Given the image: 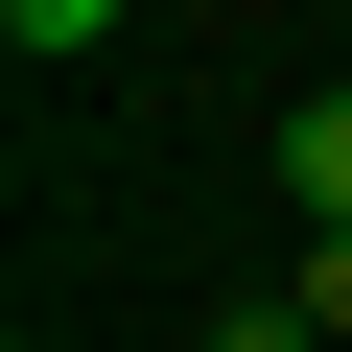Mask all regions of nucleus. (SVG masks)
<instances>
[{
  "label": "nucleus",
  "mask_w": 352,
  "mask_h": 352,
  "mask_svg": "<svg viewBox=\"0 0 352 352\" xmlns=\"http://www.w3.org/2000/svg\"><path fill=\"white\" fill-rule=\"evenodd\" d=\"M282 212H305V235H352V71H329V94H282Z\"/></svg>",
  "instance_id": "f257e3e1"
},
{
  "label": "nucleus",
  "mask_w": 352,
  "mask_h": 352,
  "mask_svg": "<svg viewBox=\"0 0 352 352\" xmlns=\"http://www.w3.org/2000/svg\"><path fill=\"white\" fill-rule=\"evenodd\" d=\"M329 71H352V47H329Z\"/></svg>",
  "instance_id": "f03ea898"
}]
</instances>
